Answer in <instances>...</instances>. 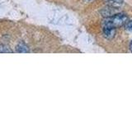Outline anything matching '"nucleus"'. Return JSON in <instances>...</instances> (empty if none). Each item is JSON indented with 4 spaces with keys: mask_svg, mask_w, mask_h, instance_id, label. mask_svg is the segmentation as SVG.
<instances>
[{
    "mask_svg": "<svg viewBox=\"0 0 132 123\" xmlns=\"http://www.w3.org/2000/svg\"><path fill=\"white\" fill-rule=\"evenodd\" d=\"M129 22L128 20V16L121 12L115 14L111 16L106 17L102 22V26H110L117 29L125 26V25Z\"/></svg>",
    "mask_w": 132,
    "mask_h": 123,
    "instance_id": "nucleus-1",
    "label": "nucleus"
},
{
    "mask_svg": "<svg viewBox=\"0 0 132 123\" xmlns=\"http://www.w3.org/2000/svg\"><path fill=\"white\" fill-rule=\"evenodd\" d=\"M102 32H103V36L106 39H111L115 36L116 29L110 26H102Z\"/></svg>",
    "mask_w": 132,
    "mask_h": 123,
    "instance_id": "nucleus-2",
    "label": "nucleus"
},
{
    "mask_svg": "<svg viewBox=\"0 0 132 123\" xmlns=\"http://www.w3.org/2000/svg\"><path fill=\"white\" fill-rule=\"evenodd\" d=\"M16 53H30V49H29L28 46L24 43H19L16 46Z\"/></svg>",
    "mask_w": 132,
    "mask_h": 123,
    "instance_id": "nucleus-3",
    "label": "nucleus"
},
{
    "mask_svg": "<svg viewBox=\"0 0 132 123\" xmlns=\"http://www.w3.org/2000/svg\"><path fill=\"white\" fill-rule=\"evenodd\" d=\"M105 1L111 7H115L117 6H121L123 3V0H105Z\"/></svg>",
    "mask_w": 132,
    "mask_h": 123,
    "instance_id": "nucleus-4",
    "label": "nucleus"
},
{
    "mask_svg": "<svg viewBox=\"0 0 132 123\" xmlns=\"http://www.w3.org/2000/svg\"><path fill=\"white\" fill-rule=\"evenodd\" d=\"M12 53V49L5 44L0 45V53Z\"/></svg>",
    "mask_w": 132,
    "mask_h": 123,
    "instance_id": "nucleus-5",
    "label": "nucleus"
},
{
    "mask_svg": "<svg viewBox=\"0 0 132 123\" xmlns=\"http://www.w3.org/2000/svg\"><path fill=\"white\" fill-rule=\"evenodd\" d=\"M125 27L127 30L132 32V20H129V22L125 25Z\"/></svg>",
    "mask_w": 132,
    "mask_h": 123,
    "instance_id": "nucleus-6",
    "label": "nucleus"
},
{
    "mask_svg": "<svg viewBox=\"0 0 132 123\" xmlns=\"http://www.w3.org/2000/svg\"><path fill=\"white\" fill-rule=\"evenodd\" d=\"M130 51L132 52V42H131L130 44Z\"/></svg>",
    "mask_w": 132,
    "mask_h": 123,
    "instance_id": "nucleus-7",
    "label": "nucleus"
}]
</instances>
